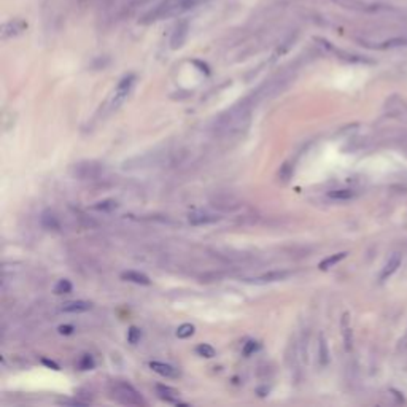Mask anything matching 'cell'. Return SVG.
<instances>
[{"mask_svg": "<svg viewBox=\"0 0 407 407\" xmlns=\"http://www.w3.org/2000/svg\"><path fill=\"white\" fill-rule=\"evenodd\" d=\"M40 221H42V226L45 229H48V231H59L60 229V223L58 220V216L54 215L53 212H43Z\"/></svg>", "mask_w": 407, "mask_h": 407, "instance_id": "cell-13", "label": "cell"}, {"mask_svg": "<svg viewBox=\"0 0 407 407\" xmlns=\"http://www.w3.org/2000/svg\"><path fill=\"white\" fill-rule=\"evenodd\" d=\"M116 207H118V204H116V201H113V199L99 201L92 205V208L97 210V212H113Z\"/></svg>", "mask_w": 407, "mask_h": 407, "instance_id": "cell-16", "label": "cell"}, {"mask_svg": "<svg viewBox=\"0 0 407 407\" xmlns=\"http://www.w3.org/2000/svg\"><path fill=\"white\" fill-rule=\"evenodd\" d=\"M287 277H290V272L288 270H272V272H267L261 277H258L256 282H262V283H267V282H280V280H285Z\"/></svg>", "mask_w": 407, "mask_h": 407, "instance_id": "cell-14", "label": "cell"}, {"mask_svg": "<svg viewBox=\"0 0 407 407\" xmlns=\"http://www.w3.org/2000/svg\"><path fill=\"white\" fill-rule=\"evenodd\" d=\"M150 368L156 372V374H159L162 377L177 378L180 376L178 369L172 368L171 364H164V363H159V361H150Z\"/></svg>", "mask_w": 407, "mask_h": 407, "instance_id": "cell-9", "label": "cell"}, {"mask_svg": "<svg viewBox=\"0 0 407 407\" xmlns=\"http://www.w3.org/2000/svg\"><path fill=\"white\" fill-rule=\"evenodd\" d=\"M347 256V253L345 252H342V253H336V255H332V256H328L326 260H323L321 262H320V267L321 270H326V269H329V267H332L334 266V264H337L339 261H342L344 258Z\"/></svg>", "mask_w": 407, "mask_h": 407, "instance_id": "cell-15", "label": "cell"}, {"mask_svg": "<svg viewBox=\"0 0 407 407\" xmlns=\"http://www.w3.org/2000/svg\"><path fill=\"white\" fill-rule=\"evenodd\" d=\"M258 349H260V344H258L256 341H248L245 345H243V355L250 356L252 353H255Z\"/></svg>", "mask_w": 407, "mask_h": 407, "instance_id": "cell-26", "label": "cell"}, {"mask_svg": "<svg viewBox=\"0 0 407 407\" xmlns=\"http://www.w3.org/2000/svg\"><path fill=\"white\" fill-rule=\"evenodd\" d=\"M70 172L78 180H96L104 174V164L97 161H80L72 166Z\"/></svg>", "mask_w": 407, "mask_h": 407, "instance_id": "cell-3", "label": "cell"}, {"mask_svg": "<svg viewBox=\"0 0 407 407\" xmlns=\"http://www.w3.org/2000/svg\"><path fill=\"white\" fill-rule=\"evenodd\" d=\"M399 45H407V38H393V40H388V42L382 43L378 48H391V46H399Z\"/></svg>", "mask_w": 407, "mask_h": 407, "instance_id": "cell-27", "label": "cell"}, {"mask_svg": "<svg viewBox=\"0 0 407 407\" xmlns=\"http://www.w3.org/2000/svg\"><path fill=\"white\" fill-rule=\"evenodd\" d=\"M121 279L126 282L137 283V285H150L151 283V280L148 279V275L137 272V270H126V272L121 274Z\"/></svg>", "mask_w": 407, "mask_h": 407, "instance_id": "cell-12", "label": "cell"}, {"mask_svg": "<svg viewBox=\"0 0 407 407\" xmlns=\"http://www.w3.org/2000/svg\"><path fill=\"white\" fill-rule=\"evenodd\" d=\"M94 368V359L91 355H83L78 361V369L80 371H91Z\"/></svg>", "mask_w": 407, "mask_h": 407, "instance_id": "cell-24", "label": "cell"}, {"mask_svg": "<svg viewBox=\"0 0 407 407\" xmlns=\"http://www.w3.org/2000/svg\"><path fill=\"white\" fill-rule=\"evenodd\" d=\"M27 29V23L24 19H10V21H6L3 26H2V38L6 40V38H13V37H18L21 35V33Z\"/></svg>", "mask_w": 407, "mask_h": 407, "instance_id": "cell-5", "label": "cell"}, {"mask_svg": "<svg viewBox=\"0 0 407 407\" xmlns=\"http://www.w3.org/2000/svg\"><path fill=\"white\" fill-rule=\"evenodd\" d=\"M43 363L46 364V366H50V368H53V369H59V366L56 364V363H53V361H48V359H43Z\"/></svg>", "mask_w": 407, "mask_h": 407, "instance_id": "cell-30", "label": "cell"}, {"mask_svg": "<svg viewBox=\"0 0 407 407\" xmlns=\"http://www.w3.org/2000/svg\"><path fill=\"white\" fill-rule=\"evenodd\" d=\"M58 331L60 332V334H65L67 336V334H72V332L75 331V328L70 326V324H62V326L58 328Z\"/></svg>", "mask_w": 407, "mask_h": 407, "instance_id": "cell-28", "label": "cell"}, {"mask_svg": "<svg viewBox=\"0 0 407 407\" xmlns=\"http://www.w3.org/2000/svg\"><path fill=\"white\" fill-rule=\"evenodd\" d=\"M110 395L115 401L126 404V406H145L146 404L144 401V398L140 396V393L135 390L132 385H129L126 382H115L110 386Z\"/></svg>", "mask_w": 407, "mask_h": 407, "instance_id": "cell-2", "label": "cell"}, {"mask_svg": "<svg viewBox=\"0 0 407 407\" xmlns=\"http://www.w3.org/2000/svg\"><path fill=\"white\" fill-rule=\"evenodd\" d=\"M140 337H142V332H140L139 328H135V326L129 328V331H127V341H129V344H132V345L137 344L140 341Z\"/></svg>", "mask_w": 407, "mask_h": 407, "instance_id": "cell-25", "label": "cell"}, {"mask_svg": "<svg viewBox=\"0 0 407 407\" xmlns=\"http://www.w3.org/2000/svg\"><path fill=\"white\" fill-rule=\"evenodd\" d=\"M153 0H135V2L132 3V6L135 8V6H142V5H146V3H151Z\"/></svg>", "mask_w": 407, "mask_h": 407, "instance_id": "cell-29", "label": "cell"}, {"mask_svg": "<svg viewBox=\"0 0 407 407\" xmlns=\"http://www.w3.org/2000/svg\"><path fill=\"white\" fill-rule=\"evenodd\" d=\"M188 33H189V24L186 21H181L177 24V27L174 29L172 32V37H171V48L172 50H180L183 45H185L186 38H188Z\"/></svg>", "mask_w": 407, "mask_h": 407, "instance_id": "cell-6", "label": "cell"}, {"mask_svg": "<svg viewBox=\"0 0 407 407\" xmlns=\"http://www.w3.org/2000/svg\"><path fill=\"white\" fill-rule=\"evenodd\" d=\"M331 199H337V201H349L355 198V193L351 189H336V191L329 193Z\"/></svg>", "mask_w": 407, "mask_h": 407, "instance_id": "cell-17", "label": "cell"}, {"mask_svg": "<svg viewBox=\"0 0 407 407\" xmlns=\"http://www.w3.org/2000/svg\"><path fill=\"white\" fill-rule=\"evenodd\" d=\"M92 309V304L87 301H69L62 304L60 310L65 314H81V312H87Z\"/></svg>", "mask_w": 407, "mask_h": 407, "instance_id": "cell-10", "label": "cell"}, {"mask_svg": "<svg viewBox=\"0 0 407 407\" xmlns=\"http://www.w3.org/2000/svg\"><path fill=\"white\" fill-rule=\"evenodd\" d=\"M347 324H349V315H344V320H342V328H344L345 349L350 350V349H351V332H350V328L347 326Z\"/></svg>", "mask_w": 407, "mask_h": 407, "instance_id": "cell-23", "label": "cell"}, {"mask_svg": "<svg viewBox=\"0 0 407 407\" xmlns=\"http://www.w3.org/2000/svg\"><path fill=\"white\" fill-rule=\"evenodd\" d=\"M156 393H158V396L162 399V401L171 403V404H181L180 403V393L175 388H172V386L156 385Z\"/></svg>", "mask_w": 407, "mask_h": 407, "instance_id": "cell-7", "label": "cell"}, {"mask_svg": "<svg viewBox=\"0 0 407 407\" xmlns=\"http://www.w3.org/2000/svg\"><path fill=\"white\" fill-rule=\"evenodd\" d=\"M201 2H204V0H164V2H161L159 5H156L153 10L148 11L146 15H144V18L140 19V23L151 24L156 21H161V19L183 15V13L196 8Z\"/></svg>", "mask_w": 407, "mask_h": 407, "instance_id": "cell-1", "label": "cell"}, {"mask_svg": "<svg viewBox=\"0 0 407 407\" xmlns=\"http://www.w3.org/2000/svg\"><path fill=\"white\" fill-rule=\"evenodd\" d=\"M134 83H135V75H132V73H129V75H126L119 81L113 94V107H118L119 104H123L124 99L129 96V92L134 87Z\"/></svg>", "mask_w": 407, "mask_h": 407, "instance_id": "cell-4", "label": "cell"}, {"mask_svg": "<svg viewBox=\"0 0 407 407\" xmlns=\"http://www.w3.org/2000/svg\"><path fill=\"white\" fill-rule=\"evenodd\" d=\"M399 266H401V255L395 253V255H393V256L390 258V260H388V262L385 264V267L382 269V272H380V280L383 282V280L388 279V277H391V275L398 270Z\"/></svg>", "mask_w": 407, "mask_h": 407, "instance_id": "cell-11", "label": "cell"}, {"mask_svg": "<svg viewBox=\"0 0 407 407\" xmlns=\"http://www.w3.org/2000/svg\"><path fill=\"white\" fill-rule=\"evenodd\" d=\"M189 223L193 226H204V225H212V223H216L220 220V216L212 215V213H205V212H196L189 215Z\"/></svg>", "mask_w": 407, "mask_h": 407, "instance_id": "cell-8", "label": "cell"}, {"mask_svg": "<svg viewBox=\"0 0 407 407\" xmlns=\"http://www.w3.org/2000/svg\"><path fill=\"white\" fill-rule=\"evenodd\" d=\"M196 353L204 356V358H213L215 356V349L212 347V345H208V344H199L198 347H196Z\"/></svg>", "mask_w": 407, "mask_h": 407, "instance_id": "cell-20", "label": "cell"}, {"mask_svg": "<svg viewBox=\"0 0 407 407\" xmlns=\"http://www.w3.org/2000/svg\"><path fill=\"white\" fill-rule=\"evenodd\" d=\"M70 291H72V283L67 279L59 280L56 287H54V293L56 294H67V293H70Z\"/></svg>", "mask_w": 407, "mask_h": 407, "instance_id": "cell-22", "label": "cell"}, {"mask_svg": "<svg viewBox=\"0 0 407 407\" xmlns=\"http://www.w3.org/2000/svg\"><path fill=\"white\" fill-rule=\"evenodd\" d=\"M194 331H196L194 324H191V323H183V324H180L178 329H177V337H180V339L191 337V336L194 334Z\"/></svg>", "mask_w": 407, "mask_h": 407, "instance_id": "cell-19", "label": "cell"}, {"mask_svg": "<svg viewBox=\"0 0 407 407\" xmlns=\"http://www.w3.org/2000/svg\"><path fill=\"white\" fill-rule=\"evenodd\" d=\"M293 172H294V166L291 164V162H285V164L280 167L279 177L282 181H288L291 177H293Z\"/></svg>", "mask_w": 407, "mask_h": 407, "instance_id": "cell-21", "label": "cell"}, {"mask_svg": "<svg viewBox=\"0 0 407 407\" xmlns=\"http://www.w3.org/2000/svg\"><path fill=\"white\" fill-rule=\"evenodd\" d=\"M318 356H320V363H321L323 366L328 364V361H329V353H328L326 341H324L323 336H320V344H318Z\"/></svg>", "mask_w": 407, "mask_h": 407, "instance_id": "cell-18", "label": "cell"}]
</instances>
